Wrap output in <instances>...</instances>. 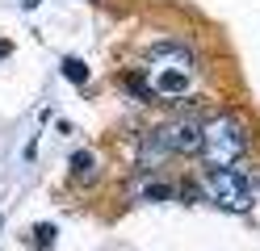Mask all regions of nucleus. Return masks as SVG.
Returning <instances> with one entry per match:
<instances>
[{
  "label": "nucleus",
  "instance_id": "4",
  "mask_svg": "<svg viewBox=\"0 0 260 251\" xmlns=\"http://www.w3.org/2000/svg\"><path fill=\"white\" fill-rule=\"evenodd\" d=\"M147 63H159V71L164 67H172V71H198V55L185 46V42H155L147 46Z\"/></svg>",
  "mask_w": 260,
  "mask_h": 251
},
{
  "label": "nucleus",
  "instance_id": "8",
  "mask_svg": "<svg viewBox=\"0 0 260 251\" xmlns=\"http://www.w3.org/2000/svg\"><path fill=\"white\" fill-rule=\"evenodd\" d=\"M55 222H38L34 230H29V247H38V251H55Z\"/></svg>",
  "mask_w": 260,
  "mask_h": 251
},
{
  "label": "nucleus",
  "instance_id": "1",
  "mask_svg": "<svg viewBox=\"0 0 260 251\" xmlns=\"http://www.w3.org/2000/svg\"><path fill=\"white\" fill-rule=\"evenodd\" d=\"M252 151V126L243 113H210L202 122V151L206 167H235Z\"/></svg>",
  "mask_w": 260,
  "mask_h": 251
},
{
  "label": "nucleus",
  "instance_id": "10",
  "mask_svg": "<svg viewBox=\"0 0 260 251\" xmlns=\"http://www.w3.org/2000/svg\"><path fill=\"white\" fill-rule=\"evenodd\" d=\"M176 197H181L185 205H198V201H202L206 193H202V184H193V180H181V184H176Z\"/></svg>",
  "mask_w": 260,
  "mask_h": 251
},
{
  "label": "nucleus",
  "instance_id": "11",
  "mask_svg": "<svg viewBox=\"0 0 260 251\" xmlns=\"http://www.w3.org/2000/svg\"><path fill=\"white\" fill-rule=\"evenodd\" d=\"M252 189H256V193H260V167H256V176H252Z\"/></svg>",
  "mask_w": 260,
  "mask_h": 251
},
{
  "label": "nucleus",
  "instance_id": "6",
  "mask_svg": "<svg viewBox=\"0 0 260 251\" xmlns=\"http://www.w3.org/2000/svg\"><path fill=\"white\" fill-rule=\"evenodd\" d=\"M68 176H72L76 184H96V155H92V151H72Z\"/></svg>",
  "mask_w": 260,
  "mask_h": 251
},
{
  "label": "nucleus",
  "instance_id": "2",
  "mask_svg": "<svg viewBox=\"0 0 260 251\" xmlns=\"http://www.w3.org/2000/svg\"><path fill=\"white\" fill-rule=\"evenodd\" d=\"M147 142V159H172V155H198L202 151V117H189V113H176L168 122H159L151 134H143Z\"/></svg>",
  "mask_w": 260,
  "mask_h": 251
},
{
  "label": "nucleus",
  "instance_id": "12",
  "mask_svg": "<svg viewBox=\"0 0 260 251\" xmlns=\"http://www.w3.org/2000/svg\"><path fill=\"white\" fill-rule=\"evenodd\" d=\"M21 5H25V9H34V5H42V0H21Z\"/></svg>",
  "mask_w": 260,
  "mask_h": 251
},
{
  "label": "nucleus",
  "instance_id": "5",
  "mask_svg": "<svg viewBox=\"0 0 260 251\" xmlns=\"http://www.w3.org/2000/svg\"><path fill=\"white\" fill-rule=\"evenodd\" d=\"M122 88H126V96H135L139 105H155V100H159L155 84H151V76H147V67H130V71L122 76Z\"/></svg>",
  "mask_w": 260,
  "mask_h": 251
},
{
  "label": "nucleus",
  "instance_id": "7",
  "mask_svg": "<svg viewBox=\"0 0 260 251\" xmlns=\"http://www.w3.org/2000/svg\"><path fill=\"white\" fill-rule=\"evenodd\" d=\"M59 67H63V80H68V84H76V88H84V84H88V63H84V59L68 55Z\"/></svg>",
  "mask_w": 260,
  "mask_h": 251
},
{
  "label": "nucleus",
  "instance_id": "9",
  "mask_svg": "<svg viewBox=\"0 0 260 251\" xmlns=\"http://www.w3.org/2000/svg\"><path fill=\"white\" fill-rule=\"evenodd\" d=\"M143 201H176V184H143Z\"/></svg>",
  "mask_w": 260,
  "mask_h": 251
},
{
  "label": "nucleus",
  "instance_id": "3",
  "mask_svg": "<svg viewBox=\"0 0 260 251\" xmlns=\"http://www.w3.org/2000/svg\"><path fill=\"white\" fill-rule=\"evenodd\" d=\"M202 193L226 213H248L252 209V172L243 167H202Z\"/></svg>",
  "mask_w": 260,
  "mask_h": 251
}]
</instances>
